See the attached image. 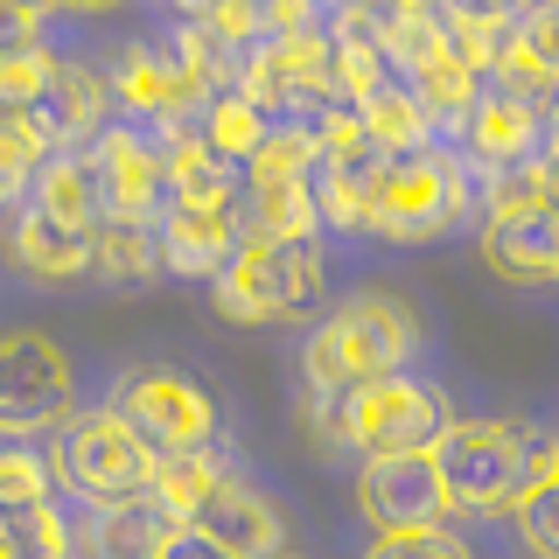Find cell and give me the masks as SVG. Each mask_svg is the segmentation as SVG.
I'll list each match as a JSON object with an SVG mask.
<instances>
[{
	"label": "cell",
	"mask_w": 559,
	"mask_h": 559,
	"mask_svg": "<svg viewBox=\"0 0 559 559\" xmlns=\"http://www.w3.org/2000/svg\"><path fill=\"white\" fill-rule=\"evenodd\" d=\"M392 8H419V14H448V0H392Z\"/></svg>",
	"instance_id": "obj_38"
},
{
	"label": "cell",
	"mask_w": 559,
	"mask_h": 559,
	"mask_svg": "<svg viewBox=\"0 0 559 559\" xmlns=\"http://www.w3.org/2000/svg\"><path fill=\"white\" fill-rule=\"evenodd\" d=\"M0 559H70V532L49 503H0Z\"/></svg>",
	"instance_id": "obj_25"
},
{
	"label": "cell",
	"mask_w": 559,
	"mask_h": 559,
	"mask_svg": "<svg viewBox=\"0 0 559 559\" xmlns=\"http://www.w3.org/2000/svg\"><path fill=\"white\" fill-rule=\"evenodd\" d=\"M532 147H546V105L524 98V92H503V84L489 78L476 119H468V162H483V168L503 175V168L538 162Z\"/></svg>",
	"instance_id": "obj_14"
},
{
	"label": "cell",
	"mask_w": 559,
	"mask_h": 559,
	"mask_svg": "<svg viewBox=\"0 0 559 559\" xmlns=\"http://www.w3.org/2000/svg\"><path fill=\"white\" fill-rule=\"evenodd\" d=\"M0 8H8V14H28V22H35V14H49V8H63V0H0Z\"/></svg>",
	"instance_id": "obj_35"
},
{
	"label": "cell",
	"mask_w": 559,
	"mask_h": 559,
	"mask_svg": "<svg viewBox=\"0 0 559 559\" xmlns=\"http://www.w3.org/2000/svg\"><path fill=\"white\" fill-rule=\"evenodd\" d=\"M168 189L175 210H245V162H231L203 133L168 140Z\"/></svg>",
	"instance_id": "obj_16"
},
{
	"label": "cell",
	"mask_w": 559,
	"mask_h": 559,
	"mask_svg": "<svg viewBox=\"0 0 559 559\" xmlns=\"http://www.w3.org/2000/svg\"><path fill=\"white\" fill-rule=\"evenodd\" d=\"M454 511H518L552 476V441L524 419H454L433 448Z\"/></svg>",
	"instance_id": "obj_2"
},
{
	"label": "cell",
	"mask_w": 559,
	"mask_h": 559,
	"mask_svg": "<svg viewBox=\"0 0 559 559\" xmlns=\"http://www.w3.org/2000/svg\"><path fill=\"white\" fill-rule=\"evenodd\" d=\"M308 427H314L322 448L427 454V448H441V433L454 419H448V399L433 392V384L392 371V378L336 384V392H308Z\"/></svg>",
	"instance_id": "obj_1"
},
{
	"label": "cell",
	"mask_w": 559,
	"mask_h": 559,
	"mask_svg": "<svg viewBox=\"0 0 559 559\" xmlns=\"http://www.w3.org/2000/svg\"><path fill=\"white\" fill-rule=\"evenodd\" d=\"M280 559H294V552H280Z\"/></svg>",
	"instance_id": "obj_40"
},
{
	"label": "cell",
	"mask_w": 559,
	"mask_h": 559,
	"mask_svg": "<svg viewBox=\"0 0 559 559\" xmlns=\"http://www.w3.org/2000/svg\"><path fill=\"white\" fill-rule=\"evenodd\" d=\"M532 8H538V0H448V22H454V35H462L468 57H476L483 70H497Z\"/></svg>",
	"instance_id": "obj_23"
},
{
	"label": "cell",
	"mask_w": 559,
	"mask_h": 559,
	"mask_svg": "<svg viewBox=\"0 0 559 559\" xmlns=\"http://www.w3.org/2000/svg\"><path fill=\"white\" fill-rule=\"evenodd\" d=\"M217 483H224V462H217L210 448H197V454H168V462H162V483H154V497H162L168 511L189 524Z\"/></svg>",
	"instance_id": "obj_27"
},
{
	"label": "cell",
	"mask_w": 559,
	"mask_h": 559,
	"mask_svg": "<svg viewBox=\"0 0 559 559\" xmlns=\"http://www.w3.org/2000/svg\"><path fill=\"white\" fill-rule=\"evenodd\" d=\"M162 266H168L162 224H147V217H112V224L98 231V280H105V287L140 294Z\"/></svg>",
	"instance_id": "obj_22"
},
{
	"label": "cell",
	"mask_w": 559,
	"mask_h": 559,
	"mask_svg": "<svg viewBox=\"0 0 559 559\" xmlns=\"http://www.w3.org/2000/svg\"><path fill=\"white\" fill-rule=\"evenodd\" d=\"M14 259L35 273V280H78V273H98V231H78V224H57L43 217L35 203L14 210Z\"/></svg>",
	"instance_id": "obj_18"
},
{
	"label": "cell",
	"mask_w": 559,
	"mask_h": 559,
	"mask_svg": "<svg viewBox=\"0 0 559 559\" xmlns=\"http://www.w3.org/2000/svg\"><path fill=\"white\" fill-rule=\"evenodd\" d=\"M518 532H524V546L538 559H559V476H546L518 503Z\"/></svg>",
	"instance_id": "obj_28"
},
{
	"label": "cell",
	"mask_w": 559,
	"mask_h": 559,
	"mask_svg": "<svg viewBox=\"0 0 559 559\" xmlns=\"http://www.w3.org/2000/svg\"><path fill=\"white\" fill-rule=\"evenodd\" d=\"M70 413V357L49 336H22L0 343V427L8 433H35V427H57Z\"/></svg>",
	"instance_id": "obj_10"
},
{
	"label": "cell",
	"mask_w": 559,
	"mask_h": 559,
	"mask_svg": "<svg viewBox=\"0 0 559 559\" xmlns=\"http://www.w3.org/2000/svg\"><path fill=\"white\" fill-rule=\"evenodd\" d=\"M503 63H511V70H524L532 84H546V92L559 98V0H538V8L524 14V28L511 35Z\"/></svg>",
	"instance_id": "obj_26"
},
{
	"label": "cell",
	"mask_w": 559,
	"mask_h": 559,
	"mask_svg": "<svg viewBox=\"0 0 559 559\" xmlns=\"http://www.w3.org/2000/svg\"><path fill=\"white\" fill-rule=\"evenodd\" d=\"M84 154H92L98 175H105L112 217H147V224H162L168 210H175V189H168V147H147L140 133L112 127V133H98Z\"/></svg>",
	"instance_id": "obj_13"
},
{
	"label": "cell",
	"mask_w": 559,
	"mask_h": 559,
	"mask_svg": "<svg viewBox=\"0 0 559 559\" xmlns=\"http://www.w3.org/2000/svg\"><path fill=\"white\" fill-rule=\"evenodd\" d=\"M57 476L78 489V497L119 503V497H147L162 483V454L140 441V427L119 406L70 419V433L57 441Z\"/></svg>",
	"instance_id": "obj_5"
},
{
	"label": "cell",
	"mask_w": 559,
	"mask_h": 559,
	"mask_svg": "<svg viewBox=\"0 0 559 559\" xmlns=\"http://www.w3.org/2000/svg\"><path fill=\"white\" fill-rule=\"evenodd\" d=\"M119 413L140 427V441L154 454H197L217 441V406H210V392L197 378L168 371V364H154V371H133L119 384Z\"/></svg>",
	"instance_id": "obj_7"
},
{
	"label": "cell",
	"mask_w": 559,
	"mask_h": 559,
	"mask_svg": "<svg viewBox=\"0 0 559 559\" xmlns=\"http://www.w3.org/2000/svg\"><path fill=\"white\" fill-rule=\"evenodd\" d=\"M63 8H78V14H112V8H127V0H63Z\"/></svg>",
	"instance_id": "obj_37"
},
{
	"label": "cell",
	"mask_w": 559,
	"mask_h": 559,
	"mask_svg": "<svg viewBox=\"0 0 559 559\" xmlns=\"http://www.w3.org/2000/svg\"><path fill=\"white\" fill-rule=\"evenodd\" d=\"M28 127L49 140V147H70V140H84V133H98V112H105V84L92 78V70H78V63H57L49 70V84L35 92L28 105Z\"/></svg>",
	"instance_id": "obj_21"
},
{
	"label": "cell",
	"mask_w": 559,
	"mask_h": 559,
	"mask_svg": "<svg viewBox=\"0 0 559 559\" xmlns=\"http://www.w3.org/2000/svg\"><path fill=\"white\" fill-rule=\"evenodd\" d=\"M28 203L57 224H78V231H105L112 224V197H105V175L92 154H57L43 175H35Z\"/></svg>",
	"instance_id": "obj_20"
},
{
	"label": "cell",
	"mask_w": 559,
	"mask_h": 559,
	"mask_svg": "<svg viewBox=\"0 0 559 559\" xmlns=\"http://www.w3.org/2000/svg\"><path fill=\"white\" fill-rule=\"evenodd\" d=\"M322 294V245L314 238H245L231 273L210 280V301L231 322H294Z\"/></svg>",
	"instance_id": "obj_4"
},
{
	"label": "cell",
	"mask_w": 559,
	"mask_h": 559,
	"mask_svg": "<svg viewBox=\"0 0 559 559\" xmlns=\"http://www.w3.org/2000/svg\"><path fill=\"white\" fill-rule=\"evenodd\" d=\"M552 476H559V433H552Z\"/></svg>",
	"instance_id": "obj_39"
},
{
	"label": "cell",
	"mask_w": 559,
	"mask_h": 559,
	"mask_svg": "<svg viewBox=\"0 0 559 559\" xmlns=\"http://www.w3.org/2000/svg\"><path fill=\"white\" fill-rule=\"evenodd\" d=\"M49 70H57V57H49V49H8V57H0V98H8V112H22V105L43 92L49 84Z\"/></svg>",
	"instance_id": "obj_29"
},
{
	"label": "cell",
	"mask_w": 559,
	"mask_h": 559,
	"mask_svg": "<svg viewBox=\"0 0 559 559\" xmlns=\"http://www.w3.org/2000/svg\"><path fill=\"white\" fill-rule=\"evenodd\" d=\"M364 559H476L454 532H406V538H378Z\"/></svg>",
	"instance_id": "obj_31"
},
{
	"label": "cell",
	"mask_w": 559,
	"mask_h": 559,
	"mask_svg": "<svg viewBox=\"0 0 559 559\" xmlns=\"http://www.w3.org/2000/svg\"><path fill=\"white\" fill-rule=\"evenodd\" d=\"M468 168L454 162L448 147H413L392 154V175H384V197H378V224L371 231L419 245V238H441L468 217Z\"/></svg>",
	"instance_id": "obj_6"
},
{
	"label": "cell",
	"mask_w": 559,
	"mask_h": 559,
	"mask_svg": "<svg viewBox=\"0 0 559 559\" xmlns=\"http://www.w3.org/2000/svg\"><path fill=\"white\" fill-rule=\"evenodd\" d=\"M413 349H419V322L399 294H349L336 314L314 322L301 371H308V392H336V384L392 378Z\"/></svg>",
	"instance_id": "obj_3"
},
{
	"label": "cell",
	"mask_w": 559,
	"mask_h": 559,
	"mask_svg": "<svg viewBox=\"0 0 559 559\" xmlns=\"http://www.w3.org/2000/svg\"><path fill=\"white\" fill-rule=\"evenodd\" d=\"M538 203L559 210V127L546 133V147H538Z\"/></svg>",
	"instance_id": "obj_33"
},
{
	"label": "cell",
	"mask_w": 559,
	"mask_h": 559,
	"mask_svg": "<svg viewBox=\"0 0 559 559\" xmlns=\"http://www.w3.org/2000/svg\"><path fill=\"white\" fill-rule=\"evenodd\" d=\"M162 559H238V552H231V546H217V538L197 532V524H182V532L168 538V552H162Z\"/></svg>",
	"instance_id": "obj_32"
},
{
	"label": "cell",
	"mask_w": 559,
	"mask_h": 559,
	"mask_svg": "<svg viewBox=\"0 0 559 559\" xmlns=\"http://www.w3.org/2000/svg\"><path fill=\"white\" fill-rule=\"evenodd\" d=\"M0 503H49V462L28 448L0 454Z\"/></svg>",
	"instance_id": "obj_30"
},
{
	"label": "cell",
	"mask_w": 559,
	"mask_h": 559,
	"mask_svg": "<svg viewBox=\"0 0 559 559\" xmlns=\"http://www.w3.org/2000/svg\"><path fill=\"white\" fill-rule=\"evenodd\" d=\"M175 532H182V518H175L154 489H147V497L98 503V518H92V559H162Z\"/></svg>",
	"instance_id": "obj_19"
},
{
	"label": "cell",
	"mask_w": 559,
	"mask_h": 559,
	"mask_svg": "<svg viewBox=\"0 0 559 559\" xmlns=\"http://www.w3.org/2000/svg\"><path fill=\"white\" fill-rule=\"evenodd\" d=\"M392 154L399 147H384L357 112H349L343 133L322 147V162H314V197H322V217L336 224V231H371L378 224V197H384V175H392Z\"/></svg>",
	"instance_id": "obj_9"
},
{
	"label": "cell",
	"mask_w": 559,
	"mask_h": 559,
	"mask_svg": "<svg viewBox=\"0 0 559 559\" xmlns=\"http://www.w3.org/2000/svg\"><path fill=\"white\" fill-rule=\"evenodd\" d=\"M322 197H314V168L287 162V154H259L245 168V231L252 238H314Z\"/></svg>",
	"instance_id": "obj_11"
},
{
	"label": "cell",
	"mask_w": 559,
	"mask_h": 559,
	"mask_svg": "<svg viewBox=\"0 0 559 559\" xmlns=\"http://www.w3.org/2000/svg\"><path fill=\"white\" fill-rule=\"evenodd\" d=\"M483 259L511 287L559 280V210L552 203H497L483 217Z\"/></svg>",
	"instance_id": "obj_12"
},
{
	"label": "cell",
	"mask_w": 559,
	"mask_h": 559,
	"mask_svg": "<svg viewBox=\"0 0 559 559\" xmlns=\"http://www.w3.org/2000/svg\"><path fill=\"white\" fill-rule=\"evenodd\" d=\"M357 503L378 524V538H406V532H441V518L454 511L441 462L427 454H371L357 476Z\"/></svg>",
	"instance_id": "obj_8"
},
{
	"label": "cell",
	"mask_w": 559,
	"mask_h": 559,
	"mask_svg": "<svg viewBox=\"0 0 559 559\" xmlns=\"http://www.w3.org/2000/svg\"><path fill=\"white\" fill-rule=\"evenodd\" d=\"M203 140H217L231 162L252 168L259 154H273V119H266V105L259 98H245V92H217L203 105Z\"/></svg>",
	"instance_id": "obj_24"
},
{
	"label": "cell",
	"mask_w": 559,
	"mask_h": 559,
	"mask_svg": "<svg viewBox=\"0 0 559 559\" xmlns=\"http://www.w3.org/2000/svg\"><path fill=\"white\" fill-rule=\"evenodd\" d=\"M175 8H182V14H189V22H210V14H217V8H224V0H175Z\"/></svg>",
	"instance_id": "obj_36"
},
{
	"label": "cell",
	"mask_w": 559,
	"mask_h": 559,
	"mask_svg": "<svg viewBox=\"0 0 559 559\" xmlns=\"http://www.w3.org/2000/svg\"><path fill=\"white\" fill-rule=\"evenodd\" d=\"M245 210H168L162 217V245H168V266L175 273H197V280H224L231 259L245 252Z\"/></svg>",
	"instance_id": "obj_15"
},
{
	"label": "cell",
	"mask_w": 559,
	"mask_h": 559,
	"mask_svg": "<svg viewBox=\"0 0 559 559\" xmlns=\"http://www.w3.org/2000/svg\"><path fill=\"white\" fill-rule=\"evenodd\" d=\"M197 532H210L217 546H231L238 559H280V511L259 489H245V483H231L224 476L217 489L203 497V511L189 518Z\"/></svg>",
	"instance_id": "obj_17"
},
{
	"label": "cell",
	"mask_w": 559,
	"mask_h": 559,
	"mask_svg": "<svg viewBox=\"0 0 559 559\" xmlns=\"http://www.w3.org/2000/svg\"><path fill=\"white\" fill-rule=\"evenodd\" d=\"M322 8H336V22H349V14H384L392 0H322Z\"/></svg>",
	"instance_id": "obj_34"
}]
</instances>
